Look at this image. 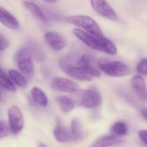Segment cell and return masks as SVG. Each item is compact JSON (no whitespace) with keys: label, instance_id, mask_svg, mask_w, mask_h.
Segmentation results:
<instances>
[{"label":"cell","instance_id":"6da1fadb","mask_svg":"<svg viewBox=\"0 0 147 147\" xmlns=\"http://www.w3.org/2000/svg\"><path fill=\"white\" fill-rule=\"evenodd\" d=\"M73 33L76 37L92 49L111 55H115L117 52V49L115 44L104 36H95L79 28H74Z\"/></svg>","mask_w":147,"mask_h":147},{"label":"cell","instance_id":"7a4b0ae2","mask_svg":"<svg viewBox=\"0 0 147 147\" xmlns=\"http://www.w3.org/2000/svg\"><path fill=\"white\" fill-rule=\"evenodd\" d=\"M66 20L70 23L84 29L90 34L95 36H103L98 24L89 16L85 15L73 16L67 17Z\"/></svg>","mask_w":147,"mask_h":147},{"label":"cell","instance_id":"3957f363","mask_svg":"<svg viewBox=\"0 0 147 147\" xmlns=\"http://www.w3.org/2000/svg\"><path fill=\"white\" fill-rule=\"evenodd\" d=\"M98 66L105 74L111 77H123L131 73L129 66L121 61L101 60L98 61Z\"/></svg>","mask_w":147,"mask_h":147},{"label":"cell","instance_id":"277c9868","mask_svg":"<svg viewBox=\"0 0 147 147\" xmlns=\"http://www.w3.org/2000/svg\"><path fill=\"white\" fill-rule=\"evenodd\" d=\"M76 102L80 105L87 108L98 107L102 102V96L99 91L95 89H88L77 91Z\"/></svg>","mask_w":147,"mask_h":147},{"label":"cell","instance_id":"5b68a950","mask_svg":"<svg viewBox=\"0 0 147 147\" xmlns=\"http://www.w3.org/2000/svg\"><path fill=\"white\" fill-rule=\"evenodd\" d=\"M17 66L21 71L26 74H30L34 71V65L30 51L26 47L20 49L16 54Z\"/></svg>","mask_w":147,"mask_h":147},{"label":"cell","instance_id":"8992f818","mask_svg":"<svg viewBox=\"0 0 147 147\" xmlns=\"http://www.w3.org/2000/svg\"><path fill=\"white\" fill-rule=\"evenodd\" d=\"M9 124L11 132L15 134L20 133L24 127V121L22 113L16 105L11 106L8 110Z\"/></svg>","mask_w":147,"mask_h":147},{"label":"cell","instance_id":"52a82bcc","mask_svg":"<svg viewBox=\"0 0 147 147\" xmlns=\"http://www.w3.org/2000/svg\"><path fill=\"white\" fill-rule=\"evenodd\" d=\"M91 4L93 9L101 16L111 20H118L116 13L106 1H92Z\"/></svg>","mask_w":147,"mask_h":147},{"label":"cell","instance_id":"ba28073f","mask_svg":"<svg viewBox=\"0 0 147 147\" xmlns=\"http://www.w3.org/2000/svg\"><path fill=\"white\" fill-rule=\"evenodd\" d=\"M52 87L57 91L74 93L79 89L78 85L73 81L62 77H56L53 80Z\"/></svg>","mask_w":147,"mask_h":147},{"label":"cell","instance_id":"9c48e42d","mask_svg":"<svg viewBox=\"0 0 147 147\" xmlns=\"http://www.w3.org/2000/svg\"><path fill=\"white\" fill-rule=\"evenodd\" d=\"M45 39L48 45L56 51H61L66 45L65 37L56 31L47 32L45 35Z\"/></svg>","mask_w":147,"mask_h":147},{"label":"cell","instance_id":"30bf717a","mask_svg":"<svg viewBox=\"0 0 147 147\" xmlns=\"http://www.w3.org/2000/svg\"><path fill=\"white\" fill-rule=\"evenodd\" d=\"M60 63V65L68 75L78 80L90 81L93 77L84 70L78 66H69L64 63Z\"/></svg>","mask_w":147,"mask_h":147},{"label":"cell","instance_id":"8fae6325","mask_svg":"<svg viewBox=\"0 0 147 147\" xmlns=\"http://www.w3.org/2000/svg\"><path fill=\"white\" fill-rule=\"evenodd\" d=\"M91 57L87 54H84L78 60V66L84 70L92 77H99L101 72L93 64Z\"/></svg>","mask_w":147,"mask_h":147},{"label":"cell","instance_id":"7c38bea8","mask_svg":"<svg viewBox=\"0 0 147 147\" xmlns=\"http://www.w3.org/2000/svg\"><path fill=\"white\" fill-rule=\"evenodd\" d=\"M0 22L7 27L12 30L17 29L19 23L13 14L3 8L0 7Z\"/></svg>","mask_w":147,"mask_h":147},{"label":"cell","instance_id":"4fadbf2b","mask_svg":"<svg viewBox=\"0 0 147 147\" xmlns=\"http://www.w3.org/2000/svg\"><path fill=\"white\" fill-rule=\"evenodd\" d=\"M23 4L26 8L36 18L46 24L48 23L47 19L37 4L28 1L23 2Z\"/></svg>","mask_w":147,"mask_h":147},{"label":"cell","instance_id":"5bb4252c","mask_svg":"<svg viewBox=\"0 0 147 147\" xmlns=\"http://www.w3.org/2000/svg\"><path fill=\"white\" fill-rule=\"evenodd\" d=\"M54 135L58 141L65 142L72 140L71 133L62 126L56 127L54 130Z\"/></svg>","mask_w":147,"mask_h":147},{"label":"cell","instance_id":"9a60e30c","mask_svg":"<svg viewBox=\"0 0 147 147\" xmlns=\"http://www.w3.org/2000/svg\"><path fill=\"white\" fill-rule=\"evenodd\" d=\"M31 95L34 101L41 107H45L48 104V99L44 91L41 89L34 87L31 90Z\"/></svg>","mask_w":147,"mask_h":147},{"label":"cell","instance_id":"2e32d148","mask_svg":"<svg viewBox=\"0 0 147 147\" xmlns=\"http://www.w3.org/2000/svg\"><path fill=\"white\" fill-rule=\"evenodd\" d=\"M71 133L72 140H80L84 139V134L82 130L80 122L78 120L74 119L71 124Z\"/></svg>","mask_w":147,"mask_h":147},{"label":"cell","instance_id":"e0dca14e","mask_svg":"<svg viewBox=\"0 0 147 147\" xmlns=\"http://www.w3.org/2000/svg\"><path fill=\"white\" fill-rule=\"evenodd\" d=\"M57 101L60 109L63 112L68 113L74 108V105L73 100L67 97L60 96L57 98Z\"/></svg>","mask_w":147,"mask_h":147},{"label":"cell","instance_id":"ac0fdd59","mask_svg":"<svg viewBox=\"0 0 147 147\" xmlns=\"http://www.w3.org/2000/svg\"><path fill=\"white\" fill-rule=\"evenodd\" d=\"M0 85L10 91H14L15 87L13 82L4 71L0 69Z\"/></svg>","mask_w":147,"mask_h":147},{"label":"cell","instance_id":"d6986e66","mask_svg":"<svg viewBox=\"0 0 147 147\" xmlns=\"http://www.w3.org/2000/svg\"><path fill=\"white\" fill-rule=\"evenodd\" d=\"M9 75L14 82L22 88H26L27 86V82L24 77L20 72L14 70L9 71Z\"/></svg>","mask_w":147,"mask_h":147},{"label":"cell","instance_id":"ffe728a7","mask_svg":"<svg viewBox=\"0 0 147 147\" xmlns=\"http://www.w3.org/2000/svg\"><path fill=\"white\" fill-rule=\"evenodd\" d=\"M121 140L118 137L114 136H107L103 137L97 143L99 147L110 146L121 143Z\"/></svg>","mask_w":147,"mask_h":147},{"label":"cell","instance_id":"44dd1931","mask_svg":"<svg viewBox=\"0 0 147 147\" xmlns=\"http://www.w3.org/2000/svg\"><path fill=\"white\" fill-rule=\"evenodd\" d=\"M131 85L136 94L146 90L145 81L141 76H136L134 77L131 80Z\"/></svg>","mask_w":147,"mask_h":147},{"label":"cell","instance_id":"7402d4cb","mask_svg":"<svg viewBox=\"0 0 147 147\" xmlns=\"http://www.w3.org/2000/svg\"><path fill=\"white\" fill-rule=\"evenodd\" d=\"M112 130L116 134L119 135H124L127 133V127L123 123L118 122L115 123L112 127Z\"/></svg>","mask_w":147,"mask_h":147},{"label":"cell","instance_id":"603a6c76","mask_svg":"<svg viewBox=\"0 0 147 147\" xmlns=\"http://www.w3.org/2000/svg\"><path fill=\"white\" fill-rule=\"evenodd\" d=\"M9 123L2 120H0V139L8 136L11 133Z\"/></svg>","mask_w":147,"mask_h":147},{"label":"cell","instance_id":"cb8c5ba5","mask_svg":"<svg viewBox=\"0 0 147 147\" xmlns=\"http://www.w3.org/2000/svg\"><path fill=\"white\" fill-rule=\"evenodd\" d=\"M137 71L143 75L147 76V58H143L137 65Z\"/></svg>","mask_w":147,"mask_h":147},{"label":"cell","instance_id":"d4e9b609","mask_svg":"<svg viewBox=\"0 0 147 147\" xmlns=\"http://www.w3.org/2000/svg\"><path fill=\"white\" fill-rule=\"evenodd\" d=\"M9 42L6 36L0 34V51L6 49L8 46Z\"/></svg>","mask_w":147,"mask_h":147},{"label":"cell","instance_id":"484cf974","mask_svg":"<svg viewBox=\"0 0 147 147\" xmlns=\"http://www.w3.org/2000/svg\"><path fill=\"white\" fill-rule=\"evenodd\" d=\"M139 135L142 140L147 144V130H141L139 132Z\"/></svg>","mask_w":147,"mask_h":147},{"label":"cell","instance_id":"4316f807","mask_svg":"<svg viewBox=\"0 0 147 147\" xmlns=\"http://www.w3.org/2000/svg\"><path fill=\"white\" fill-rule=\"evenodd\" d=\"M141 114L142 116L147 121V108L143 109L141 110Z\"/></svg>","mask_w":147,"mask_h":147},{"label":"cell","instance_id":"83f0119b","mask_svg":"<svg viewBox=\"0 0 147 147\" xmlns=\"http://www.w3.org/2000/svg\"><path fill=\"white\" fill-rule=\"evenodd\" d=\"M45 1L46 2L50 3H54L55 2L57 1H54V0H48V1Z\"/></svg>","mask_w":147,"mask_h":147},{"label":"cell","instance_id":"f1b7e54d","mask_svg":"<svg viewBox=\"0 0 147 147\" xmlns=\"http://www.w3.org/2000/svg\"><path fill=\"white\" fill-rule=\"evenodd\" d=\"M38 147H47V146H46L45 144H43V143H40V144H39V145Z\"/></svg>","mask_w":147,"mask_h":147},{"label":"cell","instance_id":"f546056e","mask_svg":"<svg viewBox=\"0 0 147 147\" xmlns=\"http://www.w3.org/2000/svg\"><path fill=\"white\" fill-rule=\"evenodd\" d=\"M0 97H1V92H0Z\"/></svg>","mask_w":147,"mask_h":147}]
</instances>
